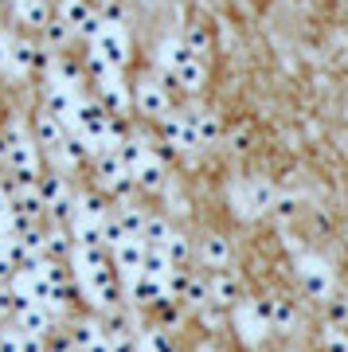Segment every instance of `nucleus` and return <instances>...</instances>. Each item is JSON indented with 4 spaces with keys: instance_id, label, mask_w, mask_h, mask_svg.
<instances>
[{
    "instance_id": "2eb2a0df",
    "label": "nucleus",
    "mask_w": 348,
    "mask_h": 352,
    "mask_svg": "<svg viewBox=\"0 0 348 352\" xmlns=\"http://www.w3.org/2000/svg\"><path fill=\"white\" fill-rule=\"evenodd\" d=\"M4 153H8V138H4V129H0V168H4Z\"/></svg>"
},
{
    "instance_id": "ddd939ff",
    "label": "nucleus",
    "mask_w": 348,
    "mask_h": 352,
    "mask_svg": "<svg viewBox=\"0 0 348 352\" xmlns=\"http://www.w3.org/2000/svg\"><path fill=\"white\" fill-rule=\"evenodd\" d=\"M215 298H219V302H231V298H235V278H227V274L215 278Z\"/></svg>"
},
{
    "instance_id": "6e6552de",
    "label": "nucleus",
    "mask_w": 348,
    "mask_h": 352,
    "mask_svg": "<svg viewBox=\"0 0 348 352\" xmlns=\"http://www.w3.org/2000/svg\"><path fill=\"white\" fill-rule=\"evenodd\" d=\"M71 129L63 126V122H55L47 110H39L36 113V126H32V138H36V145L39 149H47V153H55L63 145V138H67Z\"/></svg>"
},
{
    "instance_id": "20e7f679",
    "label": "nucleus",
    "mask_w": 348,
    "mask_h": 352,
    "mask_svg": "<svg viewBox=\"0 0 348 352\" xmlns=\"http://www.w3.org/2000/svg\"><path fill=\"white\" fill-rule=\"evenodd\" d=\"M51 67V51L43 43H32V39L16 36L8 39V59H4V71H12L16 78H28V75H43Z\"/></svg>"
},
{
    "instance_id": "4468645a",
    "label": "nucleus",
    "mask_w": 348,
    "mask_h": 352,
    "mask_svg": "<svg viewBox=\"0 0 348 352\" xmlns=\"http://www.w3.org/2000/svg\"><path fill=\"white\" fill-rule=\"evenodd\" d=\"M8 32H4V20H0V67H4V59H8Z\"/></svg>"
},
{
    "instance_id": "f8f14e48",
    "label": "nucleus",
    "mask_w": 348,
    "mask_h": 352,
    "mask_svg": "<svg viewBox=\"0 0 348 352\" xmlns=\"http://www.w3.org/2000/svg\"><path fill=\"white\" fill-rule=\"evenodd\" d=\"M204 258H208L212 266H224L227 258H231V251H227V243L219 239V235H212V239L204 243Z\"/></svg>"
},
{
    "instance_id": "7ed1b4c3",
    "label": "nucleus",
    "mask_w": 348,
    "mask_h": 352,
    "mask_svg": "<svg viewBox=\"0 0 348 352\" xmlns=\"http://www.w3.org/2000/svg\"><path fill=\"white\" fill-rule=\"evenodd\" d=\"M90 63L106 67V71H125L129 67V36L122 24L102 20L98 36L90 39Z\"/></svg>"
},
{
    "instance_id": "f03ea898",
    "label": "nucleus",
    "mask_w": 348,
    "mask_h": 352,
    "mask_svg": "<svg viewBox=\"0 0 348 352\" xmlns=\"http://www.w3.org/2000/svg\"><path fill=\"white\" fill-rule=\"evenodd\" d=\"M157 75L168 87L196 94L208 82V67H204V59H199L196 51L184 47V39H164L161 47H157Z\"/></svg>"
},
{
    "instance_id": "9d476101",
    "label": "nucleus",
    "mask_w": 348,
    "mask_h": 352,
    "mask_svg": "<svg viewBox=\"0 0 348 352\" xmlns=\"http://www.w3.org/2000/svg\"><path fill=\"white\" fill-rule=\"evenodd\" d=\"M301 282H305V289H309V294H317V298H325V294H329V270H325L321 263H313V258H305V263H301Z\"/></svg>"
},
{
    "instance_id": "9b49d317",
    "label": "nucleus",
    "mask_w": 348,
    "mask_h": 352,
    "mask_svg": "<svg viewBox=\"0 0 348 352\" xmlns=\"http://www.w3.org/2000/svg\"><path fill=\"white\" fill-rule=\"evenodd\" d=\"M180 39H184V47H188V51H196L199 59H204V55H208V47H212V39H208V32H204L199 24H188Z\"/></svg>"
},
{
    "instance_id": "f257e3e1",
    "label": "nucleus",
    "mask_w": 348,
    "mask_h": 352,
    "mask_svg": "<svg viewBox=\"0 0 348 352\" xmlns=\"http://www.w3.org/2000/svg\"><path fill=\"white\" fill-rule=\"evenodd\" d=\"M161 129L173 149L188 153V149H204L219 138V118L212 110H168L161 118Z\"/></svg>"
},
{
    "instance_id": "1a4fd4ad",
    "label": "nucleus",
    "mask_w": 348,
    "mask_h": 352,
    "mask_svg": "<svg viewBox=\"0 0 348 352\" xmlns=\"http://www.w3.org/2000/svg\"><path fill=\"white\" fill-rule=\"evenodd\" d=\"M16 4V20L32 32H43V24L51 20V4L47 0H12Z\"/></svg>"
},
{
    "instance_id": "dca6fc26",
    "label": "nucleus",
    "mask_w": 348,
    "mask_h": 352,
    "mask_svg": "<svg viewBox=\"0 0 348 352\" xmlns=\"http://www.w3.org/2000/svg\"><path fill=\"white\" fill-rule=\"evenodd\" d=\"M345 122H348V110H345Z\"/></svg>"
},
{
    "instance_id": "0eeeda50",
    "label": "nucleus",
    "mask_w": 348,
    "mask_h": 352,
    "mask_svg": "<svg viewBox=\"0 0 348 352\" xmlns=\"http://www.w3.org/2000/svg\"><path fill=\"white\" fill-rule=\"evenodd\" d=\"M274 184H266V180H247V184H239L235 188V200H239V208H243V215H259V212H266L274 204Z\"/></svg>"
},
{
    "instance_id": "423d86ee",
    "label": "nucleus",
    "mask_w": 348,
    "mask_h": 352,
    "mask_svg": "<svg viewBox=\"0 0 348 352\" xmlns=\"http://www.w3.org/2000/svg\"><path fill=\"white\" fill-rule=\"evenodd\" d=\"M78 102H83V94L71 87H59V82H51L47 94H43V110L55 118V122H63V126L71 129V122H75V110H78Z\"/></svg>"
},
{
    "instance_id": "39448f33",
    "label": "nucleus",
    "mask_w": 348,
    "mask_h": 352,
    "mask_svg": "<svg viewBox=\"0 0 348 352\" xmlns=\"http://www.w3.org/2000/svg\"><path fill=\"white\" fill-rule=\"evenodd\" d=\"M129 94H133L137 113H145V118H153V122H161L164 113L173 110V94H168V82H164L161 75H141Z\"/></svg>"
}]
</instances>
